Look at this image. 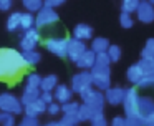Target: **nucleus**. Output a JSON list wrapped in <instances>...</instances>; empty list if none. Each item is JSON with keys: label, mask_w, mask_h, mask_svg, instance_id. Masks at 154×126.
Returning a JSON list of instances; mask_svg holds the SVG:
<instances>
[{"label": "nucleus", "mask_w": 154, "mask_h": 126, "mask_svg": "<svg viewBox=\"0 0 154 126\" xmlns=\"http://www.w3.org/2000/svg\"><path fill=\"white\" fill-rule=\"evenodd\" d=\"M27 68L23 56L14 48H0V80H15Z\"/></svg>", "instance_id": "obj_1"}, {"label": "nucleus", "mask_w": 154, "mask_h": 126, "mask_svg": "<svg viewBox=\"0 0 154 126\" xmlns=\"http://www.w3.org/2000/svg\"><path fill=\"white\" fill-rule=\"evenodd\" d=\"M0 109L5 113H10V115H20L23 111V105L22 101L14 96L12 93H2L0 95Z\"/></svg>", "instance_id": "obj_2"}, {"label": "nucleus", "mask_w": 154, "mask_h": 126, "mask_svg": "<svg viewBox=\"0 0 154 126\" xmlns=\"http://www.w3.org/2000/svg\"><path fill=\"white\" fill-rule=\"evenodd\" d=\"M124 109H126L128 118H141L139 113V96H137L136 88L126 90V96H124Z\"/></svg>", "instance_id": "obj_3"}, {"label": "nucleus", "mask_w": 154, "mask_h": 126, "mask_svg": "<svg viewBox=\"0 0 154 126\" xmlns=\"http://www.w3.org/2000/svg\"><path fill=\"white\" fill-rule=\"evenodd\" d=\"M81 98H83L85 105L91 106V108L94 109V113H101V109H103V105H104V96L101 95V91H94V90L88 88L85 90L83 93H80Z\"/></svg>", "instance_id": "obj_4"}, {"label": "nucleus", "mask_w": 154, "mask_h": 126, "mask_svg": "<svg viewBox=\"0 0 154 126\" xmlns=\"http://www.w3.org/2000/svg\"><path fill=\"white\" fill-rule=\"evenodd\" d=\"M93 85V76H91V71H81L78 75H75L71 78V91L76 93H83L85 90L91 88Z\"/></svg>", "instance_id": "obj_5"}, {"label": "nucleus", "mask_w": 154, "mask_h": 126, "mask_svg": "<svg viewBox=\"0 0 154 126\" xmlns=\"http://www.w3.org/2000/svg\"><path fill=\"white\" fill-rule=\"evenodd\" d=\"M93 76V85L98 86V90H108L109 88V70L104 66H93L91 70Z\"/></svg>", "instance_id": "obj_6"}, {"label": "nucleus", "mask_w": 154, "mask_h": 126, "mask_svg": "<svg viewBox=\"0 0 154 126\" xmlns=\"http://www.w3.org/2000/svg\"><path fill=\"white\" fill-rule=\"evenodd\" d=\"M45 46H47L48 52L55 53L58 56H66L68 53V38H60V36H53V38H48L45 42Z\"/></svg>", "instance_id": "obj_7"}, {"label": "nucleus", "mask_w": 154, "mask_h": 126, "mask_svg": "<svg viewBox=\"0 0 154 126\" xmlns=\"http://www.w3.org/2000/svg\"><path fill=\"white\" fill-rule=\"evenodd\" d=\"M58 22V13L55 12L50 7H43V8L38 12V15L35 17V27L42 28V27H48L51 23Z\"/></svg>", "instance_id": "obj_8"}, {"label": "nucleus", "mask_w": 154, "mask_h": 126, "mask_svg": "<svg viewBox=\"0 0 154 126\" xmlns=\"http://www.w3.org/2000/svg\"><path fill=\"white\" fill-rule=\"evenodd\" d=\"M38 42H40V32L37 28H32V30L23 32L22 40H20V46L23 52H30V50H35Z\"/></svg>", "instance_id": "obj_9"}, {"label": "nucleus", "mask_w": 154, "mask_h": 126, "mask_svg": "<svg viewBox=\"0 0 154 126\" xmlns=\"http://www.w3.org/2000/svg\"><path fill=\"white\" fill-rule=\"evenodd\" d=\"M85 52H86V46H85V43L81 42V40H76L75 36L73 38H68V53H66V56L71 60V61L76 63L78 58H80Z\"/></svg>", "instance_id": "obj_10"}, {"label": "nucleus", "mask_w": 154, "mask_h": 126, "mask_svg": "<svg viewBox=\"0 0 154 126\" xmlns=\"http://www.w3.org/2000/svg\"><path fill=\"white\" fill-rule=\"evenodd\" d=\"M136 12H137V18L143 23H149L154 20V8H152V5L147 3V2H141Z\"/></svg>", "instance_id": "obj_11"}, {"label": "nucleus", "mask_w": 154, "mask_h": 126, "mask_svg": "<svg viewBox=\"0 0 154 126\" xmlns=\"http://www.w3.org/2000/svg\"><path fill=\"white\" fill-rule=\"evenodd\" d=\"M47 103H43L40 98L37 99V101L30 103V105L23 106V111H25V116H32V118H37L38 115H42V113L47 111Z\"/></svg>", "instance_id": "obj_12"}, {"label": "nucleus", "mask_w": 154, "mask_h": 126, "mask_svg": "<svg viewBox=\"0 0 154 126\" xmlns=\"http://www.w3.org/2000/svg\"><path fill=\"white\" fill-rule=\"evenodd\" d=\"M124 96H126V91L123 88H108L104 99L111 105H119V103L124 101Z\"/></svg>", "instance_id": "obj_13"}, {"label": "nucleus", "mask_w": 154, "mask_h": 126, "mask_svg": "<svg viewBox=\"0 0 154 126\" xmlns=\"http://www.w3.org/2000/svg\"><path fill=\"white\" fill-rule=\"evenodd\" d=\"M94 61H96V53H94L93 50H86V52L78 58L76 65L83 70H88V68H93L94 66Z\"/></svg>", "instance_id": "obj_14"}, {"label": "nucleus", "mask_w": 154, "mask_h": 126, "mask_svg": "<svg viewBox=\"0 0 154 126\" xmlns=\"http://www.w3.org/2000/svg\"><path fill=\"white\" fill-rule=\"evenodd\" d=\"M71 95H73V91H71V88H68L66 85H58L57 88H55V93H53V98L57 99L58 103H68L71 99Z\"/></svg>", "instance_id": "obj_15"}, {"label": "nucleus", "mask_w": 154, "mask_h": 126, "mask_svg": "<svg viewBox=\"0 0 154 126\" xmlns=\"http://www.w3.org/2000/svg\"><path fill=\"white\" fill-rule=\"evenodd\" d=\"M40 88H32V86H25V90H23V96L20 98V101H22V105L23 106H27V105H30V103H33V101H37L38 98H40Z\"/></svg>", "instance_id": "obj_16"}, {"label": "nucleus", "mask_w": 154, "mask_h": 126, "mask_svg": "<svg viewBox=\"0 0 154 126\" xmlns=\"http://www.w3.org/2000/svg\"><path fill=\"white\" fill-rule=\"evenodd\" d=\"M73 35H75V38H76V40H81V42H83V40L91 38V35H93V30H91V27L86 25V23H80V25L75 27Z\"/></svg>", "instance_id": "obj_17"}, {"label": "nucleus", "mask_w": 154, "mask_h": 126, "mask_svg": "<svg viewBox=\"0 0 154 126\" xmlns=\"http://www.w3.org/2000/svg\"><path fill=\"white\" fill-rule=\"evenodd\" d=\"M144 76H146V73H144L143 68H141L139 63L129 66V70H128V80H129V81H133V83H136V85L139 81H143Z\"/></svg>", "instance_id": "obj_18"}, {"label": "nucleus", "mask_w": 154, "mask_h": 126, "mask_svg": "<svg viewBox=\"0 0 154 126\" xmlns=\"http://www.w3.org/2000/svg\"><path fill=\"white\" fill-rule=\"evenodd\" d=\"M57 86H58V78L55 75H48L45 78H42V85H40L42 91H53Z\"/></svg>", "instance_id": "obj_19"}, {"label": "nucleus", "mask_w": 154, "mask_h": 126, "mask_svg": "<svg viewBox=\"0 0 154 126\" xmlns=\"http://www.w3.org/2000/svg\"><path fill=\"white\" fill-rule=\"evenodd\" d=\"M108 48H109V42H108L106 38H101V36H98V38L93 40V43H91V50H93L94 53H106Z\"/></svg>", "instance_id": "obj_20"}, {"label": "nucleus", "mask_w": 154, "mask_h": 126, "mask_svg": "<svg viewBox=\"0 0 154 126\" xmlns=\"http://www.w3.org/2000/svg\"><path fill=\"white\" fill-rule=\"evenodd\" d=\"M76 115H78V119H80V121H91V119H93V116L96 115V113H94V109L91 108V106L81 105Z\"/></svg>", "instance_id": "obj_21"}, {"label": "nucleus", "mask_w": 154, "mask_h": 126, "mask_svg": "<svg viewBox=\"0 0 154 126\" xmlns=\"http://www.w3.org/2000/svg\"><path fill=\"white\" fill-rule=\"evenodd\" d=\"M23 56V61H25V66H33L40 61V53L35 52V50H30V52H23L22 53Z\"/></svg>", "instance_id": "obj_22"}, {"label": "nucleus", "mask_w": 154, "mask_h": 126, "mask_svg": "<svg viewBox=\"0 0 154 126\" xmlns=\"http://www.w3.org/2000/svg\"><path fill=\"white\" fill-rule=\"evenodd\" d=\"M33 27H35V17L32 15L30 12L22 13V18H20V28L23 30V32H27V30H32Z\"/></svg>", "instance_id": "obj_23"}, {"label": "nucleus", "mask_w": 154, "mask_h": 126, "mask_svg": "<svg viewBox=\"0 0 154 126\" xmlns=\"http://www.w3.org/2000/svg\"><path fill=\"white\" fill-rule=\"evenodd\" d=\"M20 18H22V13H20V12H14L12 15H8L7 30L14 32V30H18V28H20Z\"/></svg>", "instance_id": "obj_24"}, {"label": "nucleus", "mask_w": 154, "mask_h": 126, "mask_svg": "<svg viewBox=\"0 0 154 126\" xmlns=\"http://www.w3.org/2000/svg\"><path fill=\"white\" fill-rule=\"evenodd\" d=\"M22 3L25 5V8L28 12H40L43 8V0H22Z\"/></svg>", "instance_id": "obj_25"}, {"label": "nucleus", "mask_w": 154, "mask_h": 126, "mask_svg": "<svg viewBox=\"0 0 154 126\" xmlns=\"http://www.w3.org/2000/svg\"><path fill=\"white\" fill-rule=\"evenodd\" d=\"M139 65H141V68L144 70L146 76L154 75V58H141Z\"/></svg>", "instance_id": "obj_26"}, {"label": "nucleus", "mask_w": 154, "mask_h": 126, "mask_svg": "<svg viewBox=\"0 0 154 126\" xmlns=\"http://www.w3.org/2000/svg\"><path fill=\"white\" fill-rule=\"evenodd\" d=\"M25 83H27V86H32V88H40L42 76L37 75V73H30V75H27V78H25Z\"/></svg>", "instance_id": "obj_27"}, {"label": "nucleus", "mask_w": 154, "mask_h": 126, "mask_svg": "<svg viewBox=\"0 0 154 126\" xmlns=\"http://www.w3.org/2000/svg\"><path fill=\"white\" fill-rule=\"evenodd\" d=\"M139 0H123V13H131V12H136L137 7H139Z\"/></svg>", "instance_id": "obj_28"}, {"label": "nucleus", "mask_w": 154, "mask_h": 126, "mask_svg": "<svg viewBox=\"0 0 154 126\" xmlns=\"http://www.w3.org/2000/svg\"><path fill=\"white\" fill-rule=\"evenodd\" d=\"M141 56L143 58H154V38H149L146 42V46H144Z\"/></svg>", "instance_id": "obj_29"}, {"label": "nucleus", "mask_w": 154, "mask_h": 126, "mask_svg": "<svg viewBox=\"0 0 154 126\" xmlns=\"http://www.w3.org/2000/svg\"><path fill=\"white\" fill-rule=\"evenodd\" d=\"M78 109H80V105L75 103V101H68L61 106V111H63L65 115H76Z\"/></svg>", "instance_id": "obj_30"}, {"label": "nucleus", "mask_w": 154, "mask_h": 126, "mask_svg": "<svg viewBox=\"0 0 154 126\" xmlns=\"http://www.w3.org/2000/svg\"><path fill=\"white\" fill-rule=\"evenodd\" d=\"M0 126H15L14 115L5 111H0Z\"/></svg>", "instance_id": "obj_31"}, {"label": "nucleus", "mask_w": 154, "mask_h": 126, "mask_svg": "<svg viewBox=\"0 0 154 126\" xmlns=\"http://www.w3.org/2000/svg\"><path fill=\"white\" fill-rule=\"evenodd\" d=\"M108 56H109L111 61H118L121 56V48L118 45H109V48H108Z\"/></svg>", "instance_id": "obj_32"}, {"label": "nucleus", "mask_w": 154, "mask_h": 126, "mask_svg": "<svg viewBox=\"0 0 154 126\" xmlns=\"http://www.w3.org/2000/svg\"><path fill=\"white\" fill-rule=\"evenodd\" d=\"M109 56H108V53H98L96 55V61H94V65L96 66H104V68H108L109 66Z\"/></svg>", "instance_id": "obj_33"}, {"label": "nucleus", "mask_w": 154, "mask_h": 126, "mask_svg": "<svg viewBox=\"0 0 154 126\" xmlns=\"http://www.w3.org/2000/svg\"><path fill=\"white\" fill-rule=\"evenodd\" d=\"M61 123L65 126H76V123H80V119H78V115H63Z\"/></svg>", "instance_id": "obj_34"}, {"label": "nucleus", "mask_w": 154, "mask_h": 126, "mask_svg": "<svg viewBox=\"0 0 154 126\" xmlns=\"http://www.w3.org/2000/svg\"><path fill=\"white\" fill-rule=\"evenodd\" d=\"M119 23H121L123 28H131V27H133V18L129 17V13H121Z\"/></svg>", "instance_id": "obj_35"}, {"label": "nucleus", "mask_w": 154, "mask_h": 126, "mask_svg": "<svg viewBox=\"0 0 154 126\" xmlns=\"http://www.w3.org/2000/svg\"><path fill=\"white\" fill-rule=\"evenodd\" d=\"M91 126H106V118L103 116V113H96L91 119Z\"/></svg>", "instance_id": "obj_36"}, {"label": "nucleus", "mask_w": 154, "mask_h": 126, "mask_svg": "<svg viewBox=\"0 0 154 126\" xmlns=\"http://www.w3.org/2000/svg\"><path fill=\"white\" fill-rule=\"evenodd\" d=\"M22 126H40V124H38V119L37 118L23 116V119H22Z\"/></svg>", "instance_id": "obj_37"}, {"label": "nucleus", "mask_w": 154, "mask_h": 126, "mask_svg": "<svg viewBox=\"0 0 154 126\" xmlns=\"http://www.w3.org/2000/svg\"><path fill=\"white\" fill-rule=\"evenodd\" d=\"M126 126H144L143 118H126Z\"/></svg>", "instance_id": "obj_38"}, {"label": "nucleus", "mask_w": 154, "mask_h": 126, "mask_svg": "<svg viewBox=\"0 0 154 126\" xmlns=\"http://www.w3.org/2000/svg\"><path fill=\"white\" fill-rule=\"evenodd\" d=\"M40 99L43 103H47V105H50V103H53V93L51 91H42Z\"/></svg>", "instance_id": "obj_39"}, {"label": "nucleus", "mask_w": 154, "mask_h": 126, "mask_svg": "<svg viewBox=\"0 0 154 126\" xmlns=\"http://www.w3.org/2000/svg\"><path fill=\"white\" fill-rule=\"evenodd\" d=\"M60 109L61 108H60V105H58V103H50V105L47 106V111L50 113V115H53V116L58 115V113H60Z\"/></svg>", "instance_id": "obj_40"}, {"label": "nucleus", "mask_w": 154, "mask_h": 126, "mask_svg": "<svg viewBox=\"0 0 154 126\" xmlns=\"http://www.w3.org/2000/svg\"><path fill=\"white\" fill-rule=\"evenodd\" d=\"M61 3H65V0H43V7H50V8L58 7Z\"/></svg>", "instance_id": "obj_41"}, {"label": "nucleus", "mask_w": 154, "mask_h": 126, "mask_svg": "<svg viewBox=\"0 0 154 126\" xmlns=\"http://www.w3.org/2000/svg\"><path fill=\"white\" fill-rule=\"evenodd\" d=\"M10 7H12V0H0V10L7 12V10H10Z\"/></svg>", "instance_id": "obj_42"}, {"label": "nucleus", "mask_w": 154, "mask_h": 126, "mask_svg": "<svg viewBox=\"0 0 154 126\" xmlns=\"http://www.w3.org/2000/svg\"><path fill=\"white\" fill-rule=\"evenodd\" d=\"M111 126H126V119H124V118H119V116H118V118L113 119Z\"/></svg>", "instance_id": "obj_43"}, {"label": "nucleus", "mask_w": 154, "mask_h": 126, "mask_svg": "<svg viewBox=\"0 0 154 126\" xmlns=\"http://www.w3.org/2000/svg\"><path fill=\"white\" fill-rule=\"evenodd\" d=\"M149 123H154V113H152V115H149L146 119H144V126H146V124H149Z\"/></svg>", "instance_id": "obj_44"}, {"label": "nucleus", "mask_w": 154, "mask_h": 126, "mask_svg": "<svg viewBox=\"0 0 154 126\" xmlns=\"http://www.w3.org/2000/svg\"><path fill=\"white\" fill-rule=\"evenodd\" d=\"M47 126H65V124H63L61 121H58V123H48Z\"/></svg>", "instance_id": "obj_45"}, {"label": "nucleus", "mask_w": 154, "mask_h": 126, "mask_svg": "<svg viewBox=\"0 0 154 126\" xmlns=\"http://www.w3.org/2000/svg\"><path fill=\"white\" fill-rule=\"evenodd\" d=\"M146 126H154V123H149V124H146Z\"/></svg>", "instance_id": "obj_46"}, {"label": "nucleus", "mask_w": 154, "mask_h": 126, "mask_svg": "<svg viewBox=\"0 0 154 126\" xmlns=\"http://www.w3.org/2000/svg\"><path fill=\"white\" fill-rule=\"evenodd\" d=\"M151 3H152V5H154V0H151Z\"/></svg>", "instance_id": "obj_47"}, {"label": "nucleus", "mask_w": 154, "mask_h": 126, "mask_svg": "<svg viewBox=\"0 0 154 126\" xmlns=\"http://www.w3.org/2000/svg\"><path fill=\"white\" fill-rule=\"evenodd\" d=\"M18 126H22V124H18Z\"/></svg>", "instance_id": "obj_48"}]
</instances>
